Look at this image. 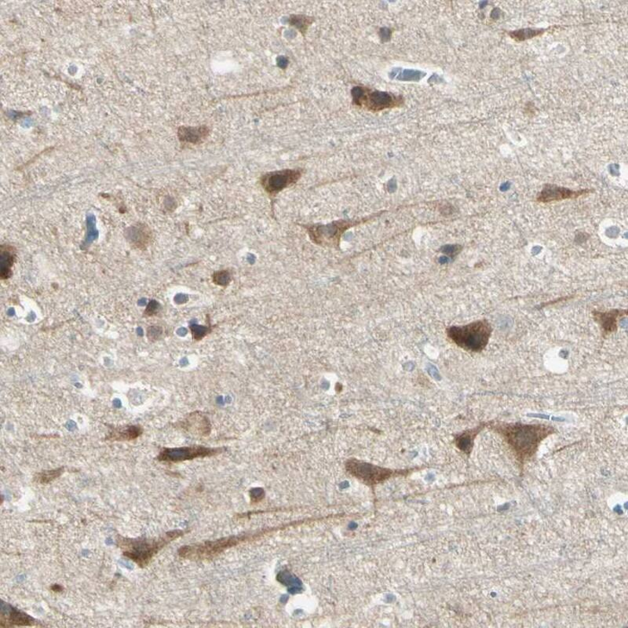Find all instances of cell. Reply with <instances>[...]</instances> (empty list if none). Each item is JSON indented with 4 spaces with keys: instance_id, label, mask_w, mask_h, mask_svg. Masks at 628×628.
<instances>
[{
    "instance_id": "2e32d148",
    "label": "cell",
    "mask_w": 628,
    "mask_h": 628,
    "mask_svg": "<svg viewBox=\"0 0 628 628\" xmlns=\"http://www.w3.org/2000/svg\"><path fill=\"white\" fill-rule=\"evenodd\" d=\"M64 472V468H58L52 471H45L37 473L35 476V482L41 485H47L58 478Z\"/></svg>"
},
{
    "instance_id": "30bf717a",
    "label": "cell",
    "mask_w": 628,
    "mask_h": 628,
    "mask_svg": "<svg viewBox=\"0 0 628 628\" xmlns=\"http://www.w3.org/2000/svg\"><path fill=\"white\" fill-rule=\"evenodd\" d=\"M627 315V310L613 309L607 311H594L595 322L599 325L602 337H607L618 329V322Z\"/></svg>"
},
{
    "instance_id": "8fae6325",
    "label": "cell",
    "mask_w": 628,
    "mask_h": 628,
    "mask_svg": "<svg viewBox=\"0 0 628 628\" xmlns=\"http://www.w3.org/2000/svg\"><path fill=\"white\" fill-rule=\"evenodd\" d=\"M180 426L189 434L201 437H207L212 430L210 421L201 411L190 414L181 422Z\"/></svg>"
},
{
    "instance_id": "ac0fdd59",
    "label": "cell",
    "mask_w": 628,
    "mask_h": 628,
    "mask_svg": "<svg viewBox=\"0 0 628 628\" xmlns=\"http://www.w3.org/2000/svg\"><path fill=\"white\" fill-rule=\"evenodd\" d=\"M212 279L215 285L227 286L231 281V275L228 270L217 271L213 274Z\"/></svg>"
},
{
    "instance_id": "277c9868",
    "label": "cell",
    "mask_w": 628,
    "mask_h": 628,
    "mask_svg": "<svg viewBox=\"0 0 628 628\" xmlns=\"http://www.w3.org/2000/svg\"><path fill=\"white\" fill-rule=\"evenodd\" d=\"M354 102L356 106L372 111H380L402 106L403 98L386 92H372L366 88L356 87L352 91Z\"/></svg>"
},
{
    "instance_id": "d6986e66",
    "label": "cell",
    "mask_w": 628,
    "mask_h": 628,
    "mask_svg": "<svg viewBox=\"0 0 628 628\" xmlns=\"http://www.w3.org/2000/svg\"><path fill=\"white\" fill-rule=\"evenodd\" d=\"M52 590L54 592H63V587L60 586V585H58V584H54L52 587Z\"/></svg>"
},
{
    "instance_id": "e0dca14e",
    "label": "cell",
    "mask_w": 628,
    "mask_h": 628,
    "mask_svg": "<svg viewBox=\"0 0 628 628\" xmlns=\"http://www.w3.org/2000/svg\"><path fill=\"white\" fill-rule=\"evenodd\" d=\"M401 72L402 73L400 72V70H398L393 72V75H395V77L398 76L397 79H401V81H420V79L425 75V74L421 72L414 70H405Z\"/></svg>"
},
{
    "instance_id": "7c38bea8",
    "label": "cell",
    "mask_w": 628,
    "mask_h": 628,
    "mask_svg": "<svg viewBox=\"0 0 628 628\" xmlns=\"http://www.w3.org/2000/svg\"><path fill=\"white\" fill-rule=\"evenodd\" d=\"M3 604L6 609L2 606L1 620H0L2 627H26L36 625V620L27 613L8 604H5V603Z\"/></svg>"
},
{
    "instance_id": "3957f363",
    "label": "cell",
    "mask_w": 628,
    "mask_h": 628,
    "mask_svg": "<svg viewBox=\"0 0 628 628\" xmlns=\"http://www.w3.org/2000/svg\"><path fill=\"white\" fill-rule=\"evenodd\" d=\"M180 531H173L164 534L158 539L148 538H117V544L124 556L144 568L149 565L157 554L168 545L170 542L180 537Z\"/></svg>"
},
{
    "instance_id": "7a4b0ae2",
    "label": "cell",
    "mask_w": 628,
    "mask_h": 628,
    "mask_svg": "<svg viewBox=\"0 0 628 628\" xmlns=\"http://www.w3.org/2000/svg\"><path fill=\"white\" fill-rule=\"evenodd\" d=\"M492 331L488 320L482 319L465 325L451 326L446 329V334L459 348L468 353L479 354L487 347Z\"/></svg>"
},
{
    "instance_id": "52a82bcc",
    "label": "cell",
    "mask_w": 628,
    "mask_h": 628,
    "mask_svg": "<svg viewBox=\"0 0 628 628\" xmlns=\"http://www.w3.org/2000/svg\"><path fill=\"white\" fill-rule=\"evenodd\" d=\"M301 176L299 169H285L269 172L261 177L262 187L270 196H276L281 191L293 186Z\"/></svg>"
},
{
    "instance_id": "8992f818",
    "label": "cell",
    "mask_w": 628,
    "mask_h": 628,
    "mask_svg": "<svg viewBox=\"0 0 628 628\" xmlns=\"http://www.w3.org/2000/svg\"><path fill=\"white\" fill-rule=\"evenodd\" d=\"M346 469L351 476L368 485H377L395 475V471L381 467L366 462L350 459L346 463Z\"/></svg>"
},
{
    "instance_id": "6da1fadb",
    "label": "cell",
    "mask_w": 628,
    "mask_h": 628,
    "mask_svg": "<svg viewBox=\"0 0 628 628\" xmlns=\"http://www.w3.org/2000/svg\"><path fill=\"white\" fill-rule=\"evenodd\" d=\"M489 427L521 460L533 457L541 442L556 433L555 427L546 423H491Z\"/></svg>"
},
{
    "instance_id": "5bb4252c",
    "label": "cell",
    "mask_w": 628,
    "mask_h": 628,
    "mask_svg": "<svg viewBox=\"0 0 628 628\" xmlns=\"http://www.w3.org/2000/svg\"><path fill=\"white\" fill-rule=\"evenodd\" d=\"M485 426V423H482L475 428L467 430L460 433L455 436V446H457L461 451L469 453L471 451L473 441H475L476 437L483 430Z\"/></svg>"
},
{
    "instance_id": "9a60e30c",
    "label": "cell",
    "mask_w": 628,
    "mask_h": 628,
    "mask_svg": "<svg viewBox=\"0 0 628 628\" xmlns=\"http://www.w3.org/2000/svg\"><path fill=\"white\" fill-rule=\"evenodd\" d=\"M208 129L206 127H183L180 131V139L191 143H198L207 137Z\"/></svg>"
},
{
    "instance_id": "9c48e42d",
    "label": "cell",
    "mask_w": 628,
    "mask_h": 628,
    "mask_svg": "<svg viewBox=\"0 0 628 628\" xmlns=\"http://www.w3.org/2000/svg\"><path fill=\"white\" fill-rule=\"evenodd\" d=\"M593 191L589 189L574 190L558 187L555 184H545L537 196V201L540 204H551V203L576 200L583 196H588Z\"/></svg>"
},
{
    "instance_id": "ba28073f",
    "label": "cell",
    "mask_w": 628,
    "mask_h": 628,
    "mask_svg": "<svg viewBox=\"0 0 628 628\" xmlns=\"http://www.w3.org/2000/svg\"><path fill=\"white\" fill-rule=\"evenodd\" d=\"M221 452V448H212L203 446H190L174 448H164L159 453V461L167 463H178V462L194 460L196 458L212 457Z\"/></svg>"
},
{
    "instance_id": "4fadbf2b",
    "label": "cell",
    "mask_w": 628,
    "mask_h": 628,
    "mask_svg": "<svg viewBox=\"0 0 628 628\" xmlns=\"http://www.w3.org/2000/svg\"><path fill=\"white\" fill-rule=\"evenodd\" d=\"M143 430L139 426L129 425L126 427L114 428L110 431L107 440L111 441H129L136 439L143 434Z\"/></svg>"
},
{
    "instance_id": "5b68a950",
    "label": "cell",
    "mask_w": 628,
    "mask_h": 628,
    "mask_svg": "<svg viewBox=\"0 0 628 628\" xmlns=\"http://www.w3.org/2000/svg\"><path fill=\"white\" fill-rule=\"evenodd\" d=\"M353 226V221H342L328 225H310L306 226V229L313 243L325 247H333L340 242L342 233Z\"/></svg>"
}]
</instances>
